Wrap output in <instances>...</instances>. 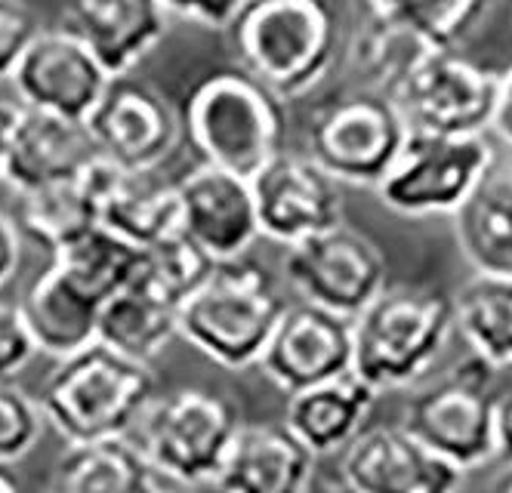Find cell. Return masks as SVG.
<instances>
[{"label":"cell","mask_w":512,"mask_h":493,"mask_svg":"<svg viewBox=\"0 0 512 493\" xmlns=\"http://www.w3.org/2000/svg\"><path fill=\"white\" fill-rule=\"evenodd\" d=\"M229 31L238 65L281 99L315 90L343 47L331 0H247Z\"/></svg>","instance_id":"cell-1"},{"label":"cell","mask_w":512,"mask_h":493,"mask_svg":"<svg viewBox=\"0 0 512 493\" xmlns=\"http://www.w3.org/2000/svg\"><path fill=\"white\" fill-rule=\"evenodd\" d=\"M352 370L377 392L411 389L457 333V302L438 287H386L355 321Z\"/></svg>","instance_id":"cell-2"},{"label":"cell","mask_w":512,"mask_h":493,"mask_svg":"<svg viewBox=\"0 0 512 493\" xmlns=\"http://www.w3.org/2000/svg\"><path fill=\"white\" fill-rule=\"evenodd\" d=\"M287 299L266 265L247 256L216 262L204 284L182 302L179 336L226 370L256 367Z\"/></svg>","instance_id":"cell-3"},{"label":"cell","mask_w":512,"mask_h":493,"mask_svg":"<svg viewBox=\"0 0 512 493\" xmlns=\"http://www.w3.org/2000/svg\"><path fill=\"white\" fill-rule=\"evenodd\" d=\"M182 124L201 161L253 179L284 151V99L238 68L213 71L182 108Z\"/></svg>","instance_id":"cell-4"},{"label":"cell","mask_w":512,"mask_h":493,"mask_svg":"<svg viewBox=\"0 0 512 493\" xmlns=\"http://www.w3.org/2000/svg\"><path fill=\"white\" fill-rule=\"evenodd\" d=\"M155 395L149 364L93 343L56 364L38 401L68 444H90L133 432Z\"/></svg>","instance_id":"cell-5"},{"label":"cell","mask_w":512,"mask_h":493,"mask_svg":"<svg viewBox=\"0 0 512 493\" xmlns=\"http://www.w3.org/2000/svg\"><path fill=\"white\" fill-rule=\"evenodd\" d=\"M241 426L232 398L204 386H182L155 395L133 432L158 475L201 484L216 481Z\"/></svg>","instance_id":"cell-6"},{"label":"cell","mask_w":512,"mask_h":493,"mask_svg":"<svg viewBox=\"0 0 512 493\" xmlns=\"http://www.w3.org/2000/svg\"><path fill=\"white\" fill-rule=\"evenodd\" d=\"M497 164L488 133L411 130L398 161L374 188L395 216H457Z\"/></svg>","instance_id":"cell-7"},{"label":"cell","mask_w":512,"mask_h":493,"mask_svg":"<svg viewBox=\"0 0 512 493\" xmlns=\"http://www.w3.org/2000/svg\"><path fill=\"white\" fill-rule=\"evenodd\" d=\"M494 367L472 355L442 379L408 398L401 426L438 457L469 472L497 457V398Z\"/></svg>","instance_id":"cell-8"},{"label":"cell","mask_w":512,"mask_h":493,"mask_svg":"<svg viewBox=\"0 0 512 493\" xmlns=\"http://www.w3.org/2000/svg\"><path fill=\"white\" fill-rule=\"evenodd\" d=\"M411 127L398 105L380 93L358 87L324 102L309 121V155L337 182L377 188L398 161Z\"/></svg>","instance_id":"cell-9"},{"label":"cell","mask_w":512,"mask_h":493,"mask_svg":"<svg viewBox=\"0 0 512 493\" xmlns=\"http://www.w3.org/2000/svg\"><path fill=\"white\" fill-rule=\"evenodd\" d=\"M411 130L491 133L497 71L463 59L457 47H423L389 90Z\"/></svg>","instance_id":"cell-10"},{"label":"cell","mask_w":512,"mask_h":493,"mask_svg":"<svg viewBox=\"0 0 512 493\" xmlns=\"http://www.w3.org/2000/svg\"><path fill=\"white\" fill-rule=\"evenodd\" d=\"M386 275L380 247L346 222L284 247V278L297 296L352 321L389 287Z\"/></svg>","instance_id":"cell-11"},{"label":"cell","mask_w":512,"mask_h":493,"mask_svg":"<svg viewBox=\"0 0 512 493\" xmlns=\"http://www.w3.org/2000/svg\"><path fill=\"white\" fill-rule=\"evenodd\" d=\"M87 127L99 155L124 170H161L186 133L173 102L133 74L112 78Z\"/></svg>","instance_id":"cell-12"},{"label":"cell","mask_w":512,"mask_h":493,"mask_svg":"<svg viewBox=\"0 0 512 493\" xmlns=\"http://www.w3.org/2000/svg\"><path fill=\"white\" fill-rule=\"evenodd\" d=\"M250 185L266 241L294 247L343 225V182L327 173L309 151H278Z\"/></svg>","instance_id":"cell-13"},{"label":"cell","mask_w":512,"mask_h":493,"mask_svg":"<svg viewBox=\"0 0 512 493\" xmlns=\"http://www.w3.org/2000/svg\"><path fill=\"white\" fill-rule=\"evenodd\" d=\"M19 105L50 111L71 121H87L112 74L102 68L93 50L68 28H41L13 71Z\"/></svg>","instance_id":"cell-14"},{"label":"cell","mask_w":512,"mask_h":493,"mask_svg":"<svg viewBox=\"0 0 512 493\" xmlns=\"http://www.w3.org/2000/svg\"><path fill=\"white\" fill-rule=\"evenodd\" d=\"M355 364V327L352 318L327 312L312 302L287 306L275 327L260 367L272 383L294 395L324 379L349 373Z\"/></svg>","instance_id":"cell-15"},{"label":"cell","mask_w":512,"mask_h":493,"mask_svg":"<svg viewBox=\"0 0 512 493\" xmlns=\"http://www.w3.org/2000/svg\"><path fill=\"white\" fill-rule=\"evenodd\" d=\"M340 481L358 493H460L463 469L398 423L364 429L343 450Z\"/></svg>","instance_id":"cell-16"},{"label":"cell","mask_w":512,"mask_h":493,"mask_svg":"<svg viewBox=\"0 0 512 493\" xmlns=\"http://www.w3.org/2000/svg\"><path fill=\"white\" fill-rule=\"evenodd\" d=\"M182 201V232L195 238L216 262L247 256L263 238L250 179L201 161L176 179Z\"/></svg>","instance_id":"cell-17"},{"label":"cell","mask_w":512,"mask_h":493,"mask_svg":"<svg viewBox=\"0 0 512 493\" xmlns=\"http://www.w3.org/2000/svg\"><path fill=\"white\" fill-rule=\"evenodd\" d=\"M62 28L78 34L112 78L133 74L170 28L164 0H68Z\"/></svg>","instance_id":"cell-18"},{"label":"cell","mask_w":512,"mask_h":493,"mask_svg":"<svg viewBox=\"0 0 512 493\" xmlns=\"http://www.w3.org/2000/svg\"><path fill=\"white\" fill-rule=\"evenodd\" d=\"M96 155L99 148L90 136L87 121H71L22 105L10 142L4 182L13 185L16 195H25L41 185L81 173Z\"/></svg>","instance_id":"cell-19"},{"label":"cell","mask_w":512,"mask_h":493,"mask_svg":"<svg viewBox=\"0 0 512 493\" xmlns=\"http://www.w3.org/2000/svg\"><path fill=\"white\" fill-rule=\"evenodd\" d=\"M315 460L287 423L241 426L216 475V487L219 493H306Z\"/></svg>","instance_id":"cell-20"},{"label":"cell","mask_w":512,"mask_h":493,"mask_svg":"<svg viewBox=\"0 0 512 493\" xmlns=\"http://www.w3.org/2000/svg\"><path fill=\"white\" fill-rule=\"evenodd\" d=\"M115 164L96 155L81 173L19 195V229L50 256L102 225V198Z\"/></svg>","instance_id":"cell-21"},{"label":"cell","mask_w":512,"mask_h":493,"mask_svg":"<svg viewBox=\"0 0 512 493\" xmlns=\"http://www.w3.org/2000/svg\"><path fill=\"white\" fill-rule=\"evenodd\" d=\"M16 306L41 355L65 361L99 343L102 302L71 281L53 259L25 287Z\"/></svg>","instance_id":"cell-22"},{"label":"cell","mask_w":512,"mask_h":493,"mask_svg":"<svg viewBox=\"0 0 512 493\" xmlns=\"http://www.w3.org/2000/svg\"><path fill=\"white\" fill-rule=\"evenodd\" d=\"M377 389L349 370L318 386L287 395L284 423L315 457L343 453L361 432L377 404Z\"/></svg>","instance_id":"cell-23"},{"label":"cell","mask_w":512,"mask_h":493,"mask_svg":"<svg viewBox=\"0 0 512 493\" xmlns=\"http://www.w3.org/2000/svg\"><path fill=\"white\" fill-rule=\"evenodd\" d=\"M102 225L139 247H155L182 232V201L176 182L158 170H124L115 164L102 198Z\"/></svg>","instance_id":"cell-24"},{"label":"cell","mask_w":512,"mask_h":493,"mask_svg":"<svg viewBox=\"0 0 512 493\" xmlns=\"http://www.w3.org/2000/svg\"><path fill=\"white\" fill-rule=\"evenodd\" d=\"M173 336H179V306L142 281L105 299L99 312V343L142 364L155 361Z\"/></svg>","instance_id":"cell-25"},{"label":"cell","mask_w":512,"mask_h":493,"mask_svg":"<svg viewBox=\"0 0 512 493\" xmlns=\"http://www.w3.org/2000/svg\"><path fill=\"white\" fill-rule=\"evenodd\" d=\"M454 219L460 253L475 272H512V158L491 167Z\"/></svg>","instance_id":"cell-26"},{"label":"cell","mask_w":512,"mask_h":493,"mask_svg":"<svg viewBox=\"0 0 512 493\" xmlns=\"http://www.w3.org/2000/svg\"><path fill=\"white\" fill-rule=\"evenodd\" d=\"M155 469L127 435L90 444H68L56 466V493H152Z\"/></svg>","instance_id":"cell-27"},{"label":"cell","mask_w":512,"mask_h":493,"mask_svg":"<svg viewBox=\"0 0 512 493\" xmlns=\"http://www.w3.org/2000/svg\"><path fill=\"white\" fill-rule=\"evenodd\" d=\"M457 302V333L494 370H512V272H475Z\"/></svg>","instance_id":"cell-28"},{"label":"cell","mask_w":512,"mask_h":493,"mask_svg":"<svg viewBox=\"0 0 512 493\" xmlns=\"http://www.w3.org/2000/svg\"><path fill=\"white\" fill-rule=\"evenodd\" d=\"M50 259L71 281L81 284L105 306V299H112L118 290L136 281L145 259V247L112 232L108 225H96V229H90L78 241H71Z\"/></svg>","instance_id":"cell-29"},{"label":"cell","mask_w":512,"mask_h":493,"mask_svg":"<svg viewBox=\"0 0 512 493\" xmlns=\"http://www.w3.org/2000/svg\"><path fill=\"white\" fill-rule=\"evenodd\" d=\"M494 0H361L368 19L423 37L432 47H457L482 25Z\"/></svg>","instance_id":"cell-30"},{"label":"cell","mask_w":512,"mask_h":493,"mask_svg":"<svg viewBox=\"0 0 512 493\" xmlns=\"http://www.w3.org/2000/svg\"><path fill=\"white\" fill-rule=\"evenodd\" d=\"M423 47H429L423 37L401 31L395 25H386V22H377V19H368L364 31H358V37L352 41L349 65H352V74L361 81V87L380 90L389 96V90L398 84V78L408 71V65L420 56Z\"/></svg>","instance_id":"cell-31"},{"label":"cell","mask_w":512,"mask_h":493,"mask_svg":"<svg viewBox=\"0 0 512 493\" xmlns=\"http://www.w3.org/2000/svg\"><path fill=\"white\" fill-rule=\"evenodd\" d=\"M213 265L216 259L195 238H189L186 232H176L173 238L155 247H145V259L136 281L149 284L152 290H158L182 309V302L204 284V278L213 272Z\"/></svg>","instance_id":"cell-32"},{"label":"cell","mask_w":512,"mask_h":493,"mask_svg":"<svg viewBox=\"0 0 512 493\" xmlns=\"http://www.w3.org/2000/svg\"><path fill=\"white\" fill-rule=\"evenodd\" d=\"M47 416L38 398L19 389L13 379L0 383V466L19 463L41 441Z\"/></svg>","instance_id":"cell-33"},{"label":"cell","mask_w":512,"mask_h":493,"mask_svg":"<svg viewBox=\"0 0 512 493\" xmlns=\"http://www.w3.org/2000/svg\"><path fill=\"white\" fill-rule=\"evenodd\" d=\"M38 34L41 19L25 0H0V78H13L19 59Z\"/></svg>","instance_id":"cell-34"},{"label":"cell","mask_w":512,"mask_h":493,"mask_svg":"<svg viewBox=\"0 0 512 493\" xmlns=\"http://www.w3.org/2000/svg\"><path fill=\"white\" fill-rule=\"evenodd\" d=\"M34 355L38 346L19 315V306L0 299V383H10Z\"/></svg>","instance_id":"cell-35"},{"label":"cell","mask_w":512,"mask_h":493,"mask_svg":"<svg viewBox=\"0 0 512 493\" xmlns=\"http://www.w3.org/2000/svg\"><path fill=\"white\" fill-rule=\"evenodd\" d=\"M247 0H164L170 19L192 22L201 28L229 31Z\"/></svg>","instance_id":"cell-36"},{"label":"cell","mask_w":512,"mask_h":493,"mask_svg":"<svg viewBox=\"0 0 512 493\" xmlns=\"http://www.w3.org/2000/svg\"><path fill=\"white\" fill-rule=\"evenodd\" d=\"M22 259V229L19 222L0 213V287L10 284Z\"/></svg>","instance_id":"cell-37"},{"label":"cell","mask_w":512,"mask_h":493,"mask_svg":"<svg viewBox=\"0 0 512 493\" xmlns=\"http://www.w3.org/2000/svg\"><path fill=\"white\" fill-rule=\"evenodd\" d=\"M491 133L512 148V65L497 71V105H494Z\"/></svg>","instance_id":"cell-38"},{"label":"cell","mask_w":512,"mask_h":493,"mask_svg":"<svg viewBox=\"0 0 512 493\" xmlns=\"http://www.w3.org/2000/svg\"><path fill=\"white\" fill-rule=\"evenodd\" d=\"M497 457L512 466V392L497 398Z\"/></svg>","instance_id":"cell-39"},{"label":"cell","mask_w":512,"mask_h":493,"mask_svg":"<svg viewBox=\"0 0 512 493\" xmlns=\"http://www.w3.org/2000/svg\"><path fill=\"white\" fill-rule=\"evenodd\" d=\"M22 105L0 99V182H4V170H7V155H10V142H13V130L19 121Z\"/></svg>","instance_id":"cell-40"},{"label":"cell","mask_w":512,"mask_h":493,"mask_svg":"<svg viewBox=\"0 0 512 493\" xmlns=\"http://www.w3.org/2000/svg\"><path fill=\"white\" fill-rule=\"evenodd\" d=\"M306 493H358V490H352L346 481H340V484H318V487L312 484Z\"/></svg>","instance_id":"cell-41"},{"label":"cell","mask_w":512,"mask_h":493,"mask_svg":"<svg viewBox=\"0 0 512 493\" xmlns=\"http://www.w3.org/2000/svg\"><path fill=\"white\" fill-rule=\"evenodd\" d=\"M491 493H512V466L494 481V487H491Z\"/></svg>","instance_id":"cell-42"},{"label":"cell","mask_w":512,"mask_h":493,"mask_svg":"<svg viewBox=\"0 0 512 493\" xmlns=\"http://www.w3.org/2000/svg\"><path fill=\"white\" fill-rule=\"evenodd\" d=\"M0 493H22V490H19V484L10 478V472H7L4 466H0Z\"/></svg>","instance_id":"cell-43"},{"label":"cell","mask_w":512,"mask_h":493,"mask_svg":"<svg viewBox=\"0 0 512 493\" xmlns=\"http://www.w3.org/2000/svg\"><path fill=\"white\" fill-rule=\"evenodd\" d=\"M152 493H170V490H158V487H155V490H152Z\"/></svg>","instance_id":"cell-44"},{"label":"cell","mask_w":512,"mask_h":493,"mask_svg":"<svg viewBox=\"0 0 512 493\" xmlns=\"http://www.w3.org/2000/svg\"><path fill=\"white\" fill-rule=\"evenodd\" d=\"M53 493H56V490H53Z\"/></svg>","instance_id":"cell-45"}]
</instances>
